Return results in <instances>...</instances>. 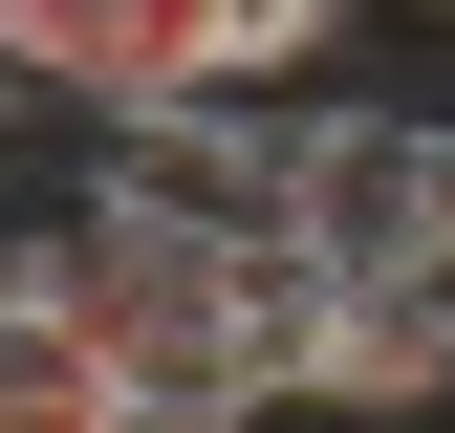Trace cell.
Returning a JSON list of instances; mask_svg holds the SVG:
<instances>
[{
    "instance_id": "obj_3",
    "label": "cell",
    "mask_w": 455,
    "mask_h": 433,
    "mask_svg": "<svg viewBox=\"0 0 455 433\" xmlns=\"http://www.w3.org/2000/svg\"><path fill=\"white\" fill-rule=\"evenodd\" d=\"M0 433H152V412H131V368H108L87 325L22 282V260H0Z\"/></svg>"
},
{
    "instance_id": "obj_1",
    "label": "cell",
    "mask_w": 455,
    "mask_h": 433,
    "mask_svg": "<svg viewBox=\"0 0 455 433\" xmlns=\"http://www.w3.org/2000/svg\"><path fill=\"white\" fill-rule=\"evenodd\" d=\"M304 239L347 282H455V108H325L304 130Z\"/></svg>"
},
{
    "instance_id": "obj_4",
    "label": "cell",
    "mask_w": 455,
    "mask_h": 433,
    "mask_svg": "<svg viewBox=\"0 0 455 433\" xmlns=\"http://www.w3.org/2000/svg\"><path fill=\"white\" fill-rule=\"evenodd\" d=\"M347 22H369V0H217V66H239V87H260V66H325Z\"/></svg>"
},
{
    "instance_id": "obj_5",
    "label": "cell",
    "mask_w": 455,
    "mask_h": 433,
    "mask_svg": "<svg viewBox=\"0 0 455 433\" xmlns=\"http://www.w3.org/2000/svg\"><path fill=\"white\" fill-rule=\"evenodd\" d=\"M434 22H455V0H434Z\"/></svg>"
},
{
    "instance_id": "obj_2",
    "label": "cell",
    "mask_w": 455,
    "mask_h": 433,
    "mask_svg": "<svg viewBox=\"0 0 455 433\" xmlns=\"http://www.w3.org/2000/svg\"><path fill=\"white\" fill-rule=\"evenodd\" d=\"M304 412H455V282H325Z\"/></svg>"
}]
</instances>
